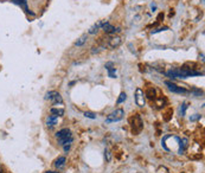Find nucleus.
Returning <instances> with one entry per match:
<instances>
[{"mask_svg":"<svg viewBox=\"0 0 205 173\" xmlns=\"http://www.w3.org/2000/svg\"><path fill=\"white\" fill-rule=\"evenodd\" d=\"M123 115H125V110L122 108H119V109H115L114 112H111L107 119H106V123H113V122H118L120 120L123 119Z\"/></svg>","mask_w":205,"mask_h":173,"instance_id":"f257e3e1","label":"nucleus"},{"mask_svg":"<svg viewBox=\"0 0 205 173\" xmlns=\"http://www.w3.org/2000/svg\"><path fill=\"white\" fill-rule=\"evenodd\" d=\"M131 121H132V130H133V133L134 134H139L144 128V121H142L141 116H140V114H136L134 117L131 119Z\"/></svg>","mask_w":205,"mask_h":173,"instance_id":"f03ea898","label":"nucleus"},{"mask_svg":"<svg viewBox=\"0 0 205 173\" xmlns=\"http://www.w3.org/2000/svg\"><path fill=\"white\" fill-rule=\"evenodd\" d=\"M134 98H135V103L139 107H145L146 104V96L145 93L141 88H136L135 94H134Z\"/></svg>","mask_w":205,"mask_h":173,"instance_id":"7ed1b4c3","label":"nucleus"},{"mask_svg":"<svg viewBox=\"0 0 205 173\" xmlns=\"http://www.w3.org/2000/svg\"><path fill=\"white\" fill-rule=\"evenodd\" d=\"M165 85L167 86V88H169L172 93H175V94H187V93H188L185 88H182V86H178L177 84H174V83H173V82H171V81H165Z\"/></svg>","mask_w":205,"mask_h":173,"instance_id":"20e7f679","label":"nucleus"},{"mask_svg":"<svg viewBox=\"0 0 205 173\" xmlns=\"http://www.w3.org/2000/svg\"><path fill=\"white\" fill-rule=\"evenodd\" d=\"M121 43H122V39H121V37H119V36H113V37H110V38L108 39V45L111 49L119 47L121 45Z\"/></svg>","mask_w":205,"mask_h":173,"instance_id":"39448f33","label":"nucleus"},{"mask_svg":"<svg viewBox=\"0 0 205 173\" xmlns=\"http://www.w3.org/2000/svg\"><path fill=\"white\" fill-rule=\"evenodd\" d=\"M55 137L58 140V139H64V138H70V137H72V134H71V130L69 128H63L55 134Z\"/></svg>","mask_w":205,"mask_h":173,"instance_id":"423d86ee","label":"nucleus"},{"mask_svg":"<svg viewBox=\"0 0 205 173\" xmlns=\"http://www.w3.org/2000/svg\"><path fill=\"white\" fill-rule=\"evenodd\" d=\"M12 3L16 4V5H18V6H20L25 12H26L28 14L34 16V13H32V12L29 10V7H28V0H12Z\"/></svg>","mask_w":205,"mask_h":173,"instance_id":"0eeeda50","label":"nucleus"},{"mask_svg":"<svg viewBox=\"0 0 205 173\" xmlns=\"http://www.w3.org/2000/svg\"><path fill=\"white\" fill-rule=\"evenodd\" d=\"M57 122H58V116L57 115H49L46 117V126L49 128H52L55 125H57Z\"/></svg>","mask_w":205,"mask_h":173,"instance_id":"6e6552de","label":"nucleus"},{"mask_svg":"<svg viewBox=\"0 0 205 173\" xmlns=\"http://www.w3.org/2000/svg\"><path fill=\"white\" fill-rule=\"evenodd\" d=\"M65 163H67L65 157H58V159H56V161H55V166H56V168L62 170L64 166H65Z\"/></svg>","mask_w":205,"mask_h":173,"instance_id":"1a4fd4ad","label":"nucleus"},{"mask_svg":"<svg viewBox=\"0 0 205 173\" xmlns=\"http://www.w3.org/2000/svg\"><path fill=\"white\" fill-rule=\"evenodd\" d=\"M179 150H178V153L179 154H183L187 147V139H179Z\"/></svg>","mask_w":205,"mask_h":173,"instance_id":"9d476101","label":"nucleus"},{"mask_svg":"<svg viewBox=\"0 0 205 173\" xmlns=\"http://www.w3.org/2000/svg\"><path fill=\"white\" fill-rule=\"evenodd\" d=\"M105 21H106V20H102V21H98L97 24H95V25H93L90 29H89L88 33H89V34H95V33H97L98 29L102 27V25H103V23H105Z\"/></svg>","mask_w":205,"mask_h":173,"instance_id":"9b49d317","label":"nucleus"},{"mask_svg":"<svg viewBox=\"0 0 205 173\" xmlns=\"http://www.w3.org/2000/svg\"><path fill=\"white\" fill-rule=\"evenodd\" d=\"M51 102H52L55 106H57L58 103H63V98H62V96H61V94L59 93H55V95L52 96V98H51V100H50Z\"/></svg>","mask_w":205,"mask_h":173,"instance_id":"f8f14e48","label":"nucleus"},{"mask_svg":"<svg viewBox=\"0 0 205 173\" xmlns=\"http://www.w3.org/2000/svg\"><path fill=\"white\" fill-rule=\"evenodd\" d=\"M102 30H103L106 33H111V32H113V30H114V26L111 25L110 23L105 21V23H103V25H102Z\"/></svg>","mask_w":205,"mask_h":173,"instance_id":"ddd939ff","label":"nucleus"},{"mask_svg":"<svg viewBox=\"0 0 205 173\" xmlns=\"http://www.w3.org/2000/svg\"><path fill=\"white\" fill-rule=\"evenodd\" d=\"M74 141V138H64V139H58V145L59 146H65V145H71V142Z\"/></svg>","mask_w":205,"mask_h":173,"instance_id":"4468645a","label":"nucleus"},{"mask_svg":"<svg viewBox=\"0 0 205 173\" xmlns=\"http://www.w3.org/2000/svg\"><path fill=\"white\" fill-rule=\"evenodd\" d=\"M145 96H147L148 98H149V100H155V89H153V88H149L147 91H146V94H145Z\"/></svg>","mask_w":205,"mask_h":173,"instance_id":"2eb2a0df","label":"nucleus"},{"mask_svg":"<svg viewBox=\"0 0 205 173\" xmlns=\"http://www.w3.org/2000/svg\"><path fill=\"white\" fill-rule=\"evenodd\" d=\"M87 39H88V36H87V34H83L81 38H78L77 42L75 43V46H82V45H84L85 42H87Z\"/></svg>","mask_w":205,"mask_h":173,"instance_id":"dca6fc26","label":"nucleus"},{"mask_svg":"<svg viewBox=\"0 0 205 173\" xmlns=\"http://www.w3.org/2000/svg\"><path fill=\"white\" fill-rule=\"evenodd\" d=\"M50 113L57 115V116H63L64 115V109H58V108H51L50 109Z\"/></svg>","mask_w":205,"mask_h":173,"instance_id":"f3484780","label":"nucleus"},{"mask_svg":"<svg viewBox=\"0 0 205 173\" xmlns=\"http://www.w3.org/2000/svg\"><path fill=\"white\" fill-rule=\"evenodd\" d=\"M126 100H127V94L122 91V93H121V94L119 95V98H118L116 103H118V104H121V103H123V102H125Z\"/></svg>","mask_w":205,"mask_h":173,"instance_id":"a211bd4d","label":"nucleus"},{"mask_svg":"<svg viewBox=\"0 0 205 173\" xmlns=\"http://www.w3.org/2000/svg\"><path fill=\"white\" fill-rule=\"evenodd\" d=\"M187 107H188V106H187V103H186V102H184V103H182V104H180V108H179V113H180V116H184V115H185Z\"/></svg>","mask_w":205,"mask_h":173,"instance_id":"6ab92c4d","label":"nucleus"},{"mask_svg":"<svg viewBox=\"0 0 205 173\" xmlns=\"http://www.w3.org/2000/svg\"><path fill=\"white\" fill-rule=\"evenodd\" d=\"M107 71H108V76L110 78H116V69H115V68H110Z\"/></svg>","mask_w":205,"mask_h":173,"instance_id":"aec40b11","label":"nucleus"},{"mask_svg":"<svg viewBox=\"0 0 205 173\" xmlns=\"http://www.w3.org/2000/svg\"><path fill=\"white\" fill-rule=\"evenodd\" d=\"M84 116L88 117V119H91V120H95V119H96V114L93 113V112H85V113H84Z\"/></svg>","mask_w":205,"mask_h":173,"instance_id":"412c9836","label":"nucleus"},{"mask_svg":"<svg viewBox=\"0 0 205 173\" xmlns=\"http://www.w3.org/2000/svg\"><path fill=\"white\" fill-rule=\"evenodd\" d=\"M166 30H169V27L164 26V27H160V29H157V30H154V31H152L151 33H152V34H154V33H158V32H161V31H166Z\"/></svg>","mask_w":205,"mask_h":173,"instance_id":"4be33fe9","label":"nucleus"},{"mask_svg":"<svg viewBox=\"0 0 205 173\" xmlns=\"http://www.w3.org/2000/svg\"><path fill=\"white\" fill-rule=\"evenodd\" d=\"M105 68H106L107 70H108V69H110V68H114V64H113V62H108V63H106Z\"/></svg>","mask_w":205,"mask_h":173,"instance_id":"5701e85b","label":"nucleus"},{"mask_svg":"<svg viewBox=\"0 0 205 173\" xmlns=\"http://www.w3.org/2000/svg\"><path fill=\"white\" fill-rule=\"evenodd\" d=\"M200 117H202V115L196 114L195 116H191V117H190V120H191V121H195V120H198V119H200Z\"/></svg>","mask_w":205,"mask_h":173,"instance_id":"b1692460","label":"nucleus"},{"mask_svg":"<svg viewBox=\"0 0 205 173\" xmlns=\"http://www.w3.org/2000/svg\"><path fill=\"white\" fill-rule=\"evenodd\" d=\"M105 155L107 157V161H110V153H109V151H108V150H106V151H105Z\"/></svg>","mask_w":205,"mask_h":173,"instance_id":"393cba45","label":"nucleus"},{"mask_svg":"<svg viewBox=\"0 0 205 173\" xmlns=\"http://www.w3.org/2000/svg\"><path fill=\"white\" fill-rule=\"evenodd\" d=\"M64 147V152H68L70 150V145H65V146H63Z\"/></svg>","mask_w":205,"mask_h":173,"instance_id":"a878e982","label":"nucleus"},{"mask_svg":"<svg viewBox=\"0 0 205 173\" xmlns=\"http://www.w3.org/2000/svg\"><path fill=\"white\" fill-rule=\"evenodd\" d=\"M45 173H58V172H56V171H46Z\"/></svg>","mask_w":205,"mask_h":173,"instance_id":"bb28decb","label":"nucleus"},{"mask_svg":"<svg viewBox=\"0 0 205 173\" xmlns=\"http://www.w3.org/2000/svg\"><path fill=\"white\" fill-rule=\"evenodd\" d=\"M3 172V167H1V164H0V173Z\"/></svg>","mask_w":205,"mask_h":173,"instance_id":"cd10ccee","label":"nucleus"}]
</instances>
